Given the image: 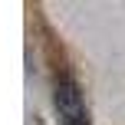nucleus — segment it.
<instances>
[{
  "label": "nucleus",
  "mask_w": 125,
  "mask_h": 125,
  "mask_svg": "<svg viewBox=\"0 0 125 125\" xmlns=\"http://www.w3.org/2000/svg\"><path fill=\"white\" fill-rule=\"evenodd\" d=\"M53 102L62 125H89L86 119V102H82V89L73 76H59L53 86Z\"/></svg>",
  "instance_id": "1"
}]
</instances>
